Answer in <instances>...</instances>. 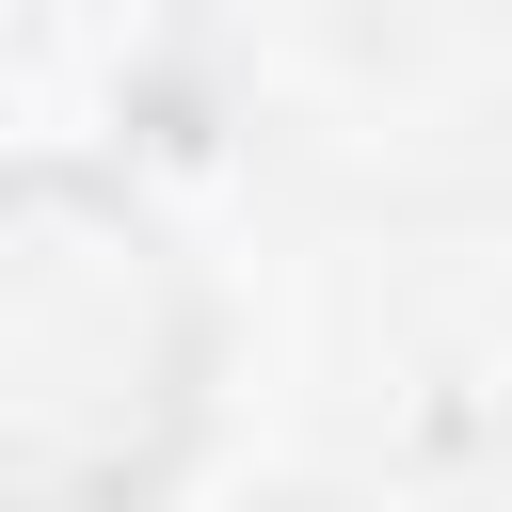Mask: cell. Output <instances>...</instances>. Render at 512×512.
<instances>
[{
    "label": "cell",
    "mask_w": 512,
    "mask_h": 512,
    "mask_svg": "<svg viewBox=\"0 0 512 512\" xmlns=\"http://www.w3.org/2000/svg\"><path fill=\"white\" fill-rule=\"evenodd\" d=\"M192 416V304L144 208L0 176V512H128Z\"/></svg>",
    "instance_id": "1"
}]
</instances>
